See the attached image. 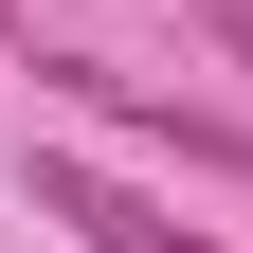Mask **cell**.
Here are the masks:
<instances>
[{
	"label": "cell",
	"instance_id": "6da1fadb",
	"mask_svg": "<svg viewBox=\"0 0 253 253\" xmlns=\"http://www.w3.org/2000/svg\"><path fill=\"white\" fill-rule=\"evenodd\" d=\"M181 18H199V37L235 54V73H253V0H181Z\"/></svg>",
	"mask_w": 253,
	"mask_h": 253
}]
</instances>
